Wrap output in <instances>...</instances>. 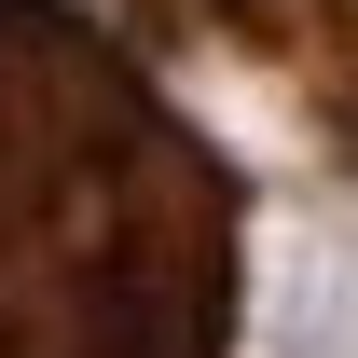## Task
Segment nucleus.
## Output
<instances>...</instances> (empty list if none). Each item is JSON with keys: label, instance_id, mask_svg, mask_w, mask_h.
I'll use <instances>...</instances> for the list:
<instances>
[{"label": "nucleus", "instance_id": "f257e3e1", "mask_svg": "<svg viewBox=\"0 0 358 358\" xmlns=\"http://www.w3.org/2000/svg\"><path fill=\"white\" fill-rule=\"evenodd\" d=\"M248 193L83 0H0V358H234Z\"/></svg>", "mask_w": 358, "mask_h": 358}, {"label": "nucleus", "instance_id": "f03ea898", "mask_svg": "<svg viewBox=\"0 0 358 358\" xmlns=\"http://www.w3.org/2000/svg\"><path fill=\"white\" fill-rule=\"evenodd\" d=\"M124 28H152V42H207V55H248L262 83L303 96V124L358 166V0H124Z\"/></svg>", "mask_w": 358, "mask_h": 358}]
</instances>
